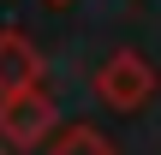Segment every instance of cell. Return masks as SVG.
Masks as SVG:
<instances>
[{"mask_svg": "<svg viewBox=\"0 0 161 155\" xmlns=\"http://www.w3.org/2000/svg\"><path fill=\"white\" fill-rule=\"evenodd\" d=\"M102 96H108L114 108H137V102L149 96V72H143L131 54H119V60L108 66V78H102Z\"/></svg>", "mask_w": 161, "mask_h": 155, "instance_id": "cell-1", "label": "cell"}, {"mask_svg": "<svg viewBox=\"0 0 161 155\" xmlns=\"http://www.w3.org/2000/svg\"><path fill=\"white\" fill-rule=\"evenodd\" d=\"M0 119H6V131H12L18 143H36V131L48 125V102H42V96H24V102H18V108H6Z\"/></svg>", "mask_w": 161, "mask_h": 155, "instance_id": "cell-2", "label": "cell"}, {"mask_svg": "<svg viewBox=\"0 0 161 155\" xmlns=\"http://www.w3.org/2000/svg\"><path fill=\"white\" fill-rule=\"evenodd\" d=\"M30 78V54H24V42L18 36H0V90H6V78Z\"/></svg>", "mask_w": 161, "mask_h": 155, "instance_id": "cell-3", "label": "cell"}]
</instances>
